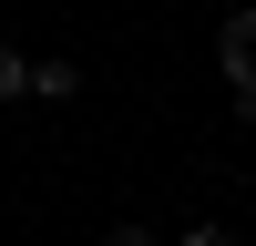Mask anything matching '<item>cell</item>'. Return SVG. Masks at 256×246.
Returning <instances> with one entry per match:
<instances>
[{"label":"cell","mask_w":256,"mask_h":246,"mask_svg":"<svg viewBox=\"0 0 256 246\" xmlns=\"http://www.w3.org/2000/svg\"><path fill=\"white\" fill-rule=\"evenodd\" d=\"M20 92H31V62H20L10 41H0V102H20Z\"/></svg>","instance_id":"cell-3"},{"label":"cell","mask_w":256,"mask_h":246,"mask_svg":"<svg viewBox=\"0 0 256 246\" xmlns=\"http://www.w3.org/2000/svg\"><path fill=\"white\" fill-rule=\"evenodd\" d=\"M184 246H236V236H226V226H184Z\"/></svg>","instance_id":"cell-5"},{"label":"cell","mask_w":256,"mask_h":246,"mask_svg":"<svg viewBox=\"0 0 256 246\" xmlns=\"http://www.w3.org/2000/svg\"><path fill=\"white\" fill-rule=\"evenodd\" d=\"M102 246H154V226H113V236H102Z\"/></svg>","instance_id":"cell-4"},{"label":"cell","mask_w":256,"mask_h":246,"mask_svg":"<svg viewBox=\"0 0 256 246\" xmlns=\"http://www.w3.org/2000/svg\"><path fill=\"white\" fill-rule=\"evenodd\" d=\"M72 92H82V62H62V52L31 62V102H72Z\"/></svg>","instance_id":"cell-2"},{"label":"cell","mask_w":256,"mask_h":246,"mask_svg":"<svg viewBox=\"0 0 256 246\" xmlns=\"http://www.w3.org/2000/svg\"><path fill=\"white\" fill-rule=\"evenodd\" d=\"M216 72H226V92H236V123H256V10L216 20Z\"/></svg>","instance_id":"cell-1"}]
</instances>
